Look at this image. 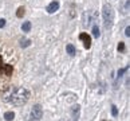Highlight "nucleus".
I'll return each instance as SVG.
<instances>
[{"mask_svg":"<svg viewBox=\"0 0 130 121\" xmlns=\"http://www.w3.org/2000/svg\"><path fill=\"white\" fill-rule=\"evenodd\" d=\"M28 98H30V91L22 86H7L2 93V100L4 102L16 106L24 105Z\"/></svg>","mask_w":130,"mask_h":121,"instance_id":"obj_1","label":"nucleus"},{"mask_svg":"<svg viewBox=\"0 0 130 121\" xmlns=\"http://www.w3.org/2000/svg\"><path fill=\"white\" fill-rule=\"evenodd\" d=\"M102 15H103V23H105V27L106 28H110L113 26V22H114V9L110 4H105L103 8H102Z\"/></svg>","mask_w":130,"mask_h":121,"instance_id":"obj_2","label":"nucleus"},{"mask_svg":"<svg viewBox=\"0 0 130 121\" xmlns=\"http://www.w3.org/2000/svg\"><path fill=\"white\" fill-rule=\"evenodd\" d=\"M12 71H13V67H12L11 65L4 63L3 58H2V55H0V75L9 77V75L12 74Z\"/></svg>","mask_w":130,"mask_h":121,"instance_id":"obj_3","label":"nucleus"},{"mask_svg":"<svg viewBox=\"0 0 130 121\" xmlns=\"http://www.w3.org/2000/svg\"><path fill=\"white\" fill-rule=\"evenodd\" d=\"M42 116H43V110H42V106L40 105H35L34 108L31 109V117L34 120H40L42 118Z\"/></svg>","mask_w":130,"mask_h":121,"instance_id":"obj_4","label":"nucleus"},{"mask_svg":"<svg viewBox=\"0 0 130 121\" xmlns=\"http://www.w3.org/2000/svg\"><path fill=\"white\" fill-rule=\"evenodd\" d=\"M79 39H80L82 42H83V46H85L86 50H89L90 46H91V38H90L89 34H86V32L79 34Z\"/></svg>","mask_w":130,"mask_h":121,"instance_id":"obj_5","label":"nucleus"},{"mask_svg":"<svg viewBox=\"0 0 130 121\" xmlns=\"http://www.w3.org/2000/svg\"><path fill=\"white\" fill-rule=\"evenodd\" d=\"M58 8H59V3H58V2H52V3H50L48 6H47V12H48V14H54V12L58 11Z\"/></svg>","mask_w":130,"mask_h":121,"instance_id":"obj_6","label":"nucleus"},{"mask_svg":"<svg viewBox=\"0 0 130 121\" xmlns=\"http://www.w3.org/2000/svg\"><path fill=\"white\" fill-rule=\"evenodd\" d=\"M22 30L24 31V32H28L31 30V22H24L22 24Z\"/></svg>","mask_w":130,"mask_h":121,"instance_id":"obj_7","label":"nucleus"},{"mask_svg":"<svg viewBox=\"0 0 130 121\" xmlns=\"http://www.w3.org/2000/svg\"><path fill=\"white\" fill-rule=\"evenodd\" d=\"M30 45H31L30 39H26V38H22L20 39V47H28Z\"/></svg>","mask_w":130,"mask_h":121,"instance_id":"obj_8","label":"nucleus"},{"mask_svg":"<svg viewBox=\"0 0 130 121\" xmlns=\"http://www.w3.org/2000/svg\"><path fill=\"white\" fill-rule=\"evenodd\" d=\"M13 117H15V113L13 112H7L6 114H4V118H6L7 121H12Z\"/></svg>","mask_w":130,"mask_h":121,"instance_id":"obj_9","label":"nucleus"},{"mask_svg":"<svg viewBox=\"0 0 130 121\" xmlns=\"http://www.w3.org/2000/svg\"><path fill=\"white\" fill-rule=\"evenodd\" d=\"M66 50H67V52H69L70 55H74L75 54V47L73 45H69V46L66 47Z\"/></svg>","mask_w":130,"mask_h":121,"instance_id":"obj_10","label":"nucleus"},{"mask_svg":"<svg viewBox=\"0 0 130 121\" xmlns=\"http://www.w3.org/2000/svg\"><path fill=\"white\" fill-rule=\"evenodd\" d=\"M16 16H18V18H23V16H24V7L18 8V11H16Z\"/></svg>","mask_w":130,"mask_h":121,"instance_id":"obj_11","label":"nucleus"},{"mask_svg":"<svg viewBox=\"0 0 130 121\" xmlns=\"http://www.w3.org/2000/svg\"><path fill=\"white\" fill-rule=\"evenodd\" d=\"M93 35H94V38H99V28H98V26L93 27Z\"/></svg>","mask_w":130,"mask_h":121,"instance_id":"obj_12","label":"nucleus"},{"mask_svg":"<svg viewBox=\"0 0 130 121\" xmlns=\"http://www.w3.org/2000/svg\"><path fill=\"white\" fill-rule=\"evenodd\" d=\"M111 114L114 116V117L118 114V109H117V106H115V105H113V106H111Z\"/></svg>","mask_w":130,"mask_h":121,"instance_id":"obj_13","label":"nucleus"},{"mask_svg":"<svg viewBox=\"0 0 130 121\" xmlns=\"http://www.w3.org/2000/svg\"><path fill=\"white\" fill-rule=\"evenodd\" d=\"M127 70H129V65H127V67H125V69H121V70L118 71V78H119V77H122V74H123L125 71H127Z\"/></svg>","mask_w":130,"mask_h":121,"instance_id":"obj_14","label":"nucleus"},{"mask_svg":"<svg viewBox=\"0 0 130 121\" xmlns=\"http://www.w3.org/2000/svg\"><path fill=\"white\" fill-rule=\"evenodd\" d=\"M126 11H129V0H126V2H125V6H123V14L126 12Z\"/></svg>","mask_w":130,"mask_h":121,"instance_id":"obj_15","label":"nucleus"},{"mask_svg":"<svg viewBox=\"0 0 130 121\" xmlns=\"http://www.w3.org/2000/svg\"><path fill=\"white\" fill-rule=\"evenodd\" d=\"M123 50H125V45L121 42V43L118 45V51H123Z\"/></svg>","mask_w":130,"mask_h":121,"instance_id":"obj_16","label":"nucleus"},{"mask_svg":"<svg viewBox=\"0 0 130 121\" xmlns=\"http://www.w3.org/2000/svg\"><path fill=\"white\" fill-rule=\"evenodd\" d=\"M125 35H126L127 38L130 36V27H129V26L126 27V30H125Z\"/></svg>","mask_w":130,"mask_h":121,"instance_id":"obj_17","label":"nucleus"},{"mask_svg":"<svg viewBox=\"0 0 130 121\" xmlns=\"http://www.w3.org/2000/svg\"><path fill=\"white\" fill-rule=\"evenodd\" d=\"M6 26V19H0V28Z\"/></svg>","mask_w":130,"mask_h":121,"instance_id":"obj_18","label":"nucleus"}]
</instances>
